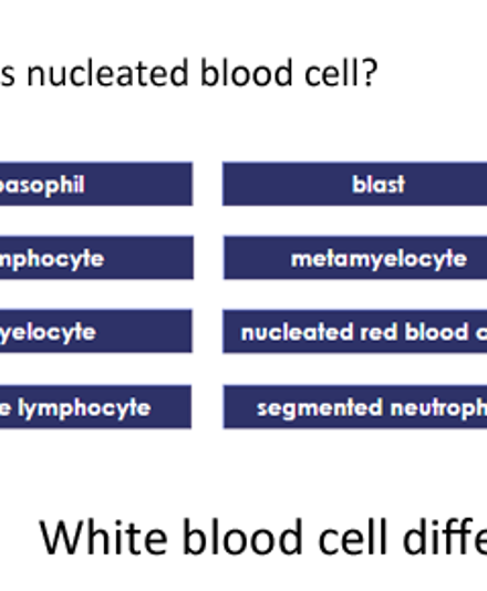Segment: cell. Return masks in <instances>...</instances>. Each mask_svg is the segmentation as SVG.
<instances>
[{"mask_svg": "<svg viewBox=\"0 0 487 591\" xmlns=\"http://www.w3.org/2000/svg\"><path fill=\"white\" fill-rule=\"evenodd\" d=\"M232 80H235V84H245V82L249 80V72H247L245 68H237V70L232 72Z\"/></svg>", "mask_w": 487, "mask_h": 591, "instance_id": "obj_7", "label": "cell"}, {"mask_svg": "<svg viewBox=\"0 0 487 591\" xmlns=\"http://www.w3.org/2000/svg\"><path fill=\"white\" fill-rule=\"evenodd\" d=\"M152 76H154V84H157V86H164L169 82V74H167L166 68H152Z\"/></svg>", "mask_w": 487, "mask_h": 591, "instance_id": "obj_2", "label": "cell"}, {"mask_svg": "<svg viewBox=\"0 0 487 591\" xmlns=\"http://www.w3.org/2000/svg\"><path fill=\"white\" fill-rule=\"evenodd\" d=\"M115 80L118 84H123V86L131 84V82H133V77H131V68H121V70L116 72Z\"/></svg>", "mask_w": 487, "mask_h": 591, "instance_id": "obj_4", "label": "cell"}, {"mask_svg": "<svg viewBox=\"0 0 487 591\" xmlns=\"http://www.w3.org/2000/svg\"><path fill=\"white\" fill-rule=\"evenodd\" d=\"M280 82H288V72H286V70L280 72Z\"/></svg>", "mask_w": 487, "mask_h": 591, "instance_id": "obj_13", "label": "cell"}, {"mask_svg": "<svg viewBox=\"0 0 487 591\" xmlns=\"http://www.w3.org/2000/svg\"><path fill=\"white\" fill-rule=\"evenodd\" d=\"M13 68H0V84H4V86L13 84Z\"/></svg>", "mask_w": 487, "mask_h": 591, "instance_id": "obj_5", "label": "cell"}, {"mask_svg": "<svg viewBox=\"0 0 487 591\" xmlns=\"http://www.w3.org/2000/svg\"><path fill=\"white\" fill-rule=\"evenodd\" d=\"M64 68H53L52 82L53 84H62L64 82Z\"/></svg>", "mask_w": 487, "mask_h": 591, "instance_id": "obj_10", "label": "cell"}, {"mask_svg": "<svg viewBox=\"0 0 487 591\" xmlns=\"http://www.w3.org/2000/svg\"><path fill=\"white\" fill-rule=\"evenodd\" d=\"M218 80V70L217 68H206L205 70V82L206 84H217Z\"/></svg>", "mask_w": 487, "mask_h": 591, "instance_id": "obj_8", "label": "cell"}, {"mask_svg": "<svg viewBox=\"0 0 487 591\" xmlns=\"http://www.w3.org/2000/svg\"><path fill=\"white\" fill-rule=\"evenodd\" d=\"M0 188H2V184H0Z\"/></svg>", "mask_w": 487, "mask_h": 591, "instance_id": "obj_15", "label": "cell"}, {"mask_svg": "<svg viewBox=\"0 0 487 591\" xmlns=\"http://www.w3.org/2000/svg\"><path fill=\"white\" fill-rule=\"evenodd\" d=\"M113 80H115V74H113L111 68H106V65L99 68V82H101V84H111Z\"/></svg>", "mask_w": 487, "mask_h": 591, "instance_id": "obj_3", "label": "cell"}, {"mask_svg": "<svg viewBox=\"0 0 487 591\" xmlns=\"http://www.w3.org/2000/svg\"><path fill=\"white\" fill-rule=\"evenodd\" d=\"M139 82H142V84H149V82H154V76H152V68H142V72H139Z\"/></svg>", "mask_w": 487, "mask_h": 591, "instance_id": "obj_11", "label": "cell"}, {"mask_svg": "<svg viewBox=\"0 0 487 591\" xmlns=\"http://www.w3.org/2000/svg\"><path fill=\"white\" fill-rule=\"evenodd\" d=\"M70 80L74 82V84H89L91 82V74H89V70L86 68H74L72 70V74H70Z\"/></svg>", "mask_w": 487, "mask_h": 591, "instance_id": "obj_1", "label": "cell"}, {"mask_svg": "<svg viewBox=\"0 0 487 591\" xmlns=\"http://www.w3.org/2000/svg\"><path fill=\"white\" fill-rule=\"evenodd\" d=\"M257 84H266L270 80V72L266 68H259L256 72Z\"/></svg>", "mask_w": 487, "mask_h": 591, "instance_id": "obj_9", "label": "cell"}, {"mask_svg": "<svg viewBox=\"0 0 487 591\" xmlns=\"http://www.w3.org/2000/svg\"><path fill=\"white\" fill-rule=\"evenodd\" d=\"M169 77H172V82H174V84H186L188 74H186V70H184V68H176V70L169 74Z\"/></svg>", "mask_w": 487, "mask_h": 591, "instance_id": "obj_6", "label": "cell"}, {"mask_svg": "<svg viewBox=\"0 0 487 591\" xmlns=\"http://www.w3.org/2000/svg\"><path fill=\"white\" fill-rule=\"evenodd\" d=\"M94 266H103V258H101V256L94 258Z\"/></svg>", "mask_w": 487, "mask_h": 591, "instance_id": "obj_14", "label": "cell"}, {"mask_svg": "<svg viewBox=\"0 0 487 591\" xmlns=\"http://www.w3.org/2000/svg\"><path fill=\"white\" fill-rule=\"evenodd\" d=\"M29 77H31V84H41L43 82V72L39 68H31Z\"/></svg>", "mask_w": 487, "mask_h": 591, "instance_id": "obj_12", "label": "cell"}]
</instances>
